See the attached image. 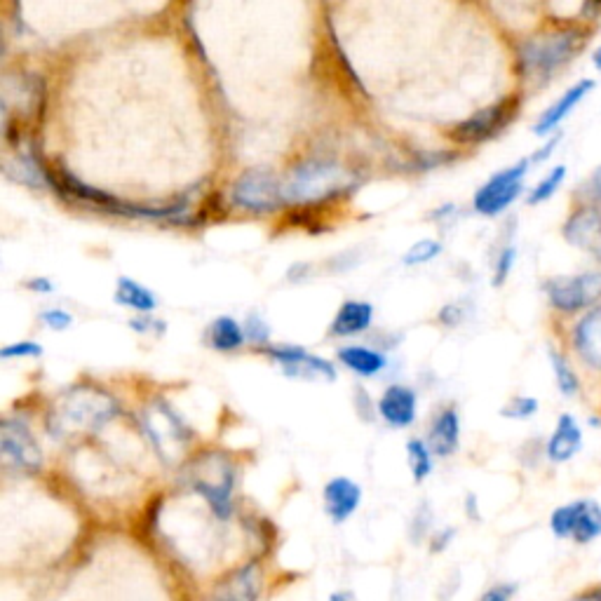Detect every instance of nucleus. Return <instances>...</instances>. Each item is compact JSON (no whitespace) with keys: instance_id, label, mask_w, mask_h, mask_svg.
<instances>
[{"instance_id":"obj_1","label":"nucleus","mask_w":601,"mask_h":601,"mask_svg":"<svg viewBox=\"0 0 601 601\" xmlns=\"http://www.w3.org/2000/svg\"><path fill=\"white\" fill-rule=\"evenodd\" d=\"M355 181L343 170L339 162L332 160H303L282 181V198L285 205L315 207L339 195L353 191Z\"/></svg>"},{"instance_id":"obj_2","label":"nucleus","mask_w":601,"mask_h":601,"mask_svg":"<svg viewBox=\"0 0 601 601\" xmlns=\"http://www.w3.org/2000/svg\"><path fill=\"white\" fill-rule=\"evenodd\" d=\"M118 414V404L104 390L78 386L59 400L52 411L54 430L76 435V432H92L111 421Z\"/></svg>"},{"instance_id":"obj_3","label":"nucleus","mask_w":601,"mask_h":601,"mask_svg":"<svg viewBox=\"0 0 601 601\" xmlns=\"http://www.w3.org/2000/svg\"><path fill=\"white\" fill-rule=\"evenodd\" d=\"M583 40V33L576 29L529 38L522 45V50H519V66H522L524 78H550L552 73L559 71L566 62H571L576 57V52L583 47Z\"/></svg>"},{"instance_id":"obj_4","label":"nucleus","mask_w":601,"mask_h":601,"mask_svg":"<svg viewBox=\"0 0 601 601\" xmlns=\"http://www.w3.org/2000/svg\"><path fill=\"white\" fill-rule=\"evenodd\" d=\"M231 200L235 207L252 214H273L285 205L282 181L270 170L242 172L231 186Z\"/></svg>"},{"instance_id":"obj_5","label":"nucleus","mask_w":601,"mask_h":601,"mask_svg":"<svg viewBox=\"0 0 601 601\" xmlns=\"http://www.w3.org/2000/svg\"><path fill=\"white\" fill-rule=\"evenodd\" d=\"M202 463H205V468H200L193 477L195 491L205 496V501L212 505L216 517L228 519L233 512V465L224 456H205Z\"/></svg>"},{"instance_id":"obj_6","label":"nucleus","mask_w":601,"mask_h":601,"mask_svg":"<svg viewBox=\"0 0 601 601\" xmlns=\"http://www.w3.org/2000/svg\"><path fill=\"white\" fill-rule=\"evenodd\" d=\"M517 113H519V99L508 97L498 101L494 106L482 108V111L475 113V116L468 120H463V123H458L454 130L449 132V139L465 146L482 144V141L494 139L496 134H501L505 127L517 118Z\"/></svg>"},{"instance_id":"obj_7","label":"nucleus","mask_w":601,"mask_h":601,"mask_svg":"<svg viewBox=\"0 0 601 601\" xmlns=\"http://www.w3.org/2000/svg\"><path fill=\"white\" fill-rule=\"evenodd\" d=\"M531 160H519L517 165L498 172L475 193L472 207L484 216H498L505 212L524 191V177L529 172Z\"/></svg>"},{"instance_id":"obj_8","label":"nucleus","mask_w":601,"mask_h":601,"mask_svg":"<svg viewBox=\"0 0 601 601\" xmlns=\"http://www.w3.org/2000/svg\"><path fill=\"white\" fill-rule=\"evenodd\" d=\"M550 303L564 313H576L601 299V273L562 275L545 282Z\"/></svg>"},{"instance_id":"obj_9","label":"nucleus","mask_w":601,"mask_h":601,"mask_svg":"<svg viewBox=\"0 0 601 601\" xmlns=\"http://www.w3.org/2000/svg\"><path fill=\"white\" fill-rule=\"evenodd\" d=\"M552 533L585 545L601 536V508L594 501H576L552 512Z\"/></svg>"},{"instance_id":"obj_10","label":"nucleus","mask_w":601,"mask_h":601,"mask_svg":"<svg viewBox=\"0 0 601 601\" xmlns=\"http://www.w3.org/2000/svg\"><path fill=\"white\" fill-rule=\"evenodd\" d=\"M148 440L153 442L158 456L167 458L172 454H179L186 447V442L191 440V430L186 428L184 421L174 414L172 407H167L165 402L158 400L153 407H148L144 414Z\"/></svg>"},{"instance_id":"obj_11","label":"nucleus","mask_w":601,"mask_h":601,"mask_svg":"<svg viewBox=\"0 0 601 601\" xmlns=\"http://www.w3.org/2000/svg\"><path fill=\"white\" fill-rule=\"evenodd\" d=\"M0 451L8 463L26 472H36L43 468V451L33 437L29 425L17 418H3L0 425Z\"/></svg>"},{"instance_id":"obj_12","label":"nucleus","mask_w":601,"mask_h":601,"mask_svg":"<svg viewBox=\"0 0 601 601\" xmlns=\"http://www.w3.org/2000/svg\"><path fill=\"white\" fill-rule=\"evenodd\" d=\"M324 510L334 524L348 522L362 503V489L348 477H334L324 486Z\"/></svg>"},{"instance_id":"obj_13","label":"nucleus","mask_w":601,"mask_h":601,"mask_svg":"<svg viewBox=\"0 0 601 601\" xmlns=\"http://www.w3.org/2000/svg\"><path fill=\"white\" fill-rule=\"evenodd\" d=\"M418 414V397L407 386H390L378 400V416L393 428H409Z\"/></svg>"},{"instance_id":"obj_14","label":"nucleus","mask_w":601,"mask_h":601,"mask_svg":"<svg viewBox=\"0 0 601 601\" xmlns=\"http://www.w3.org/2000/svg\"><path fill=\"white\" fill-rule=\"evenodd\" d=\"M428 447L432 456L447 458L456 454L458 444H461V418H458L456 409H444L435 416V421L430 423L428 430Z\"/></svg>"},{"instance_id":"obj_15","label":"nucleus","mask_w":601,"mask_h":601,"mask_svg":"<svg viewBox=\"0 0 601 601\" xmlns=\"http://www.w3.org/2000/svg\"><path fill=\"white\" fill-rule=\"evenodd\" d=\"M261 590V576L256 564L242 566L214 587L212 601H256Z\"/></svg>"},{"instance_id":"obj_16","label":"nucleus","mask_w":601,"mask_h":601,"mask_svg":"<svg viewBox=\"0 0 601 601\" xmlns=\"http://www.w3.org/2000/svg\"><path fill=\"white\" fill-rule=\"evenodd\" d=\"M592 90H594V80H580L578 85H573L571 90H566L562 97H559L555 104H552L548 111L540 116L536 127H533V132L540 134V137H543V134L555 132L557 125L562 123V120L573 111V108H576L580 101L585 99V94L592 92Z\"/></svg>"},{"instance_id":"obj_17","label":"nucleus","mask_w":601,"mask_h":601,"mask_svg":"<svg viewBox=\"0 0 601 601\" xmlns=\"http://www.w3.org/2000/svg\"><path fill=\"white\" fill-rule=\"evenodd\" d=\"M580 447H583V432H580V425L571 414H564L557 421L555 435L550 437L548 449H545L548 451V458L552 463H566L578 454Z\"/></svg>"},{"instance_id":"obj_18","label":"nucleus","mask_w":601,"mask_h":601,"mask_svg":"<svg viewBox=\"0 0 601 601\" xmlns=\"http://www.w3.org/2000/svg\"><path fill=\"white\" fill-rule=\"evenodd\" d=\"M564 238L571 242V245L590 249L597 245L601 240V212L597 207L587 205L580 207L576 214L566 221L564 226Z\"/></svg>"},{"instance_id":"obj_19","label":"nucleus","mask_w":601,"mask_h":601,"mask_svg":"<svg viewBox=\"0 0 601 601\" xmlns=\"http://www.w3.org/2000/svg\"><path fill=\"white\" fill-rule=\"evenodd\" d=\"M374 322V306L367 301H346L334 315L329 332L332 336H357L367 332Z\"/></svg>"},{"instance_id":"obj_20","label":"nucleus","mask_w":601,"mask_h":601,"mask_svg":"<svg viewBox=\"0 0 601 601\" xmlns=\"http://www.w3.org/2000/svg\"><path fill=\"white\" fill-rule=\"evenodd\" d=\"M576 350L590 367L601 369V306L590 310L576 327Z\"/></svg>"},{"instance_id":"obj_21","label":"nucleus","mask_w":601,"mask_h":601,"mask_svg":"<svg viewBox=\"0 0 601 601\" xmlns=\"http://www.w3.org/2000/svg\"><path fill=\"white\" fill-rule=\"evenodd\" d=\"M339 362L362 378H374L388 367V357L381 350L367 346H346L339 350Z\"/></svg>"},{"instance_id":"obj_22","label":"nucleus","mask_w":601,"mask_h":601,"mask_svg":"<svg viewBox=\"0 0 601 601\" xmlns=\"http://www.w3.org/2000/svg\"><path fill=\"white\" fill-rule=\"evenodd\" d=\"M207 341L209 346L219 350V353H235V350L245 346L247 336L235 317L221 315L212 320V324L207 327Z\"/></svg>"},{"instance_id":"obj_23","label":"nucleus","mask_w":601,"mask_h":601,"mask_svg":"<svg viewBox=\"0 0 601 601\" xmlns=\"http://www.w3.org/2000/svg\"><path fill=\"white\" fill-rule=\"evenodd\" d=\"M113 299H116L118 306L132 308V310H137V313H153V310L158 308V296H155L151 289L139 285V282L132 278L118 280Z\"/></svg>"},{"instance_id":"obj_24","label":"nucleus","mask_w":601,"mask_h":601,"mask_svg":"<svg viewBox=\"0 0 601 601\" xmlns=\"http://www.w3.org/2000/svg\"><path fill=\"white\" fill-rule=\"evenodd\" d=\"M407 458H409L411 475H414L416 482H423L425 477H430L432 451L428 447V442L418 440V437H411V440L407 442Z\"/></svg>"},{"instance_id":"obj_25","label":"nucleus","mask_w":601,"mask_h":601,"mask_svg":"<svg viewBox=\"0 0 601 601\" xmlns=\"http://www.w3.org/2000/svg\"><path fill=\"white\" fill-rule=\"evenodd\" d=\"M440 254H442V242L425 238V240H418L416 245H411L407 252H404L402 263L404 266H423V263H430Z\"/></svg>"},{"instance_id":"obj_26","label":"nucleus","mask_w":601,"mask_h":601,"mask_svg":"<svg viewBox=\"0 0 601 601\" xmlns=\"http://www.w3.org/2000/svg\"><path fill=\"white\" fill-rule=\"evenodd\" d=\"M550 362H552V369H555V381L559 390H562V395L576 397L580 390V383H578V376L573 374V369L566 364L562 355L555 353V350H550Z\"/></svg>"},{"instance_id":"obj_27","label":"nucleus","mask_w":601,"mask_h":601,"mask_svg":"<svg viewBox=\"0 0 601 601\" xmlns=\"http://www.w3.org/2000/svg\"><path fill=\"white\" fill-rule=\"evenodd\" d=\"M564 179H566V167L557 165L555 170L548 174V177H545L536 188H533V191L529 193V198H526V202H529L531 207L540 205V202H548L552 195L559 191V186L564 184Z\"/></svg>"},{"instance_id":"obj_28","label":"nucleus","mask_w":601,"mask_h":601,"mask_svg":"<svg viewBox=\"0 0 601 601\" xmlns=\"http://www.w3.org/2000/svg\"><path fill=\"white\" fill-rule=\"evenodd\" d=\"M538 411V400L536 397H526V395H517L505 404L501 409V416L505 418H517V421H526Z\"/></svg>"},{"instance_id":"obj_29","label":"nucleus","mask_w":601,"mask_h":601,"mask_svg":"<svg viewBox=\"0 0 601 601\" xmlns=\"http://www.w3.org/2000/svg\"><path fill=\"white\" fill-rule=\"evenodd\" d=\"M40 322H43L47 329H52V332H64V329H69L73 324V315L69 310L50 308L40 315Z\"/></svg>"},{"instance_id":"obj_30","label":"nucleus","mask_w":601,"mask_h":601,"mask_svg":"<svg viewBox=\"0 0 601 601\" xmlns=\"http://www.w3.org/2000/svg\"><path fill=\"white\" fill-rule=\"evenodd\" d=\"M43 355V346L33 341H22V343H10L0 350L3 360H15V357H40Z\"/></svg>"},{"instance_id":"obj_31","label":"nucleus","mask_w":601,"mask_h":601,"mask_svg":"<svg viewBox=\"0 0 601 601\" xmlns=\"http://www.w3.org/2000/svg\"><path fill=\"white\" fill-rule=\"evenodd\" d=\"M515 259H517V249L515 247H505L501 256H498V263H496V273H494V285L501 287L505 280H508L510 270L512 266H515Z\"/></svg>"},{"instance_id":"obj_32","label":"nucleus","mask_w":601,"mask_h":601,"mask_svg":"<svg viewBox=\"0 0 601 601\" xmlns=\"http://www.w3.org/2000/svg\"><path fill=\"white\" fill-rule=\"evenodd\" d=\"M130 327L139 334H153V336L165 334V322L158 320V317H151V315L134 317V320H130Z\"/></svg>"},{"instance_id":"obj_33","label":"nucleus","mask_w":601,"mask_h":601,"mask_svg":"<svg viewBox=\"0 0 601 601\" xmlns=\"http://www.w3.org/2000/svg\"><path fill=\"white\" fill-rule=\"evenodd\" d=\"M245 336L254 343H266L268 336H270V329L259 315H249L245 320Z\"/></svg>"},{"instance_id":"obj_34","label":"nucleus","mask_w":601,"mask_h":601,"mask_svg":"<svg viewBox=\"0 0 601 601\" xmlns=\"http://www.w3.org/2000/svg\"><path fill=\"white\" fill-rule=\"evenodd\" d=\"M465 320V310L461 303H447L440 310V322L444 324V327H458Z\"/></svg>"},{"instance_id":"obj_35","label":"nucleus","mask_w":601,"mask_h":601,"mask_svg":"<svg viewBox=\"0 0 601 601\" xmlns=\"http://www.w3.org/2000/svg\"><path fill=\"white\" fill-rule=\"evenodd\" d=\"M512 594H515V585H498L491 587L479 601H510Z\"/></svg>"},{"instance_id":"obj_36","label":"nucleus","mask_w":601,"mask_h":601,"mask_svg":"<svg viewBox=\"0 0 601 601\" xmlns=\"http://www.w3.org/2000/svg\"><path fill=\"white\" fill-rule=\"evenodd\" d=\"M26 287H29L31 292H40V294H50L54 289V285L47 278H33L26 282Z\"/></svg>"},{"instance_id":"obj_37","label":"nucleus","mask_w":601,"mask_h":601,"mask_svg":"<svg viewBox=\"0 0 601 601\" xmlns=\"http://www.w3.org/2000/svg\"><path fill=\"white\" fill-rule=\"evenodd\" d=\"M559 139H562V134H557V137H555V139H550V141H548V144H545L543 148H540V153H536V155H533V158H531V162H543L545 158H550L552 148H555V146L559 144Z\"/></svg>"},{"instance_id":"obj_38","label":"nucleus","mask_w":601,"mask_h":601,"mask_svg":"<svg viewBox=\"0 0 601 601\" xmlns=\"http://www.w3.org/2000/svg\"><path fill=\"white\" fill-rule=\"evenodd\" d=\"M329 601H355V597L350 592H334Z\"/></svg>"},{"instance_id":"obj_39","label":"nucleus","mask_w":601,"mask_h":601,"mask_svg":"<svg viewBox=\"0 0 601 601\" xmlns=\"http://www.w3.org/2000/svg\"><path fill=\"white\" fill-rule=\"evenodd\" d=\"M592 62H594V66H597V69L601 71V47H599V50H597V52H594Z\"/></svg>"},{"instance_id":"obj_40","label":"nucleus","mask_w":601,"mask_h":601,"mask_svg":"<svg viewBox=\"0 0 601 601\" xmlns=\"http://www.w3.org/2000/svg\"><path fill=\"white\" fill-rule=\"evenodd\" d=\"M576 601H599V597H597V594H587V597H580Z\"/></svg>"}]
</instances>
